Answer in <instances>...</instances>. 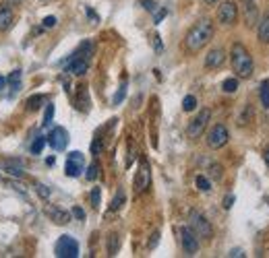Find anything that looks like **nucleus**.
Masks as SVG:
<instances>
[{
	"instance_id": "4468645a",
	"label": "nucleus",
	"mask_w": 269,
	"mask_h": 258,
	"mask_svg": "<svg viewBox=\"0 0 269 258\" xmlns=\"http://www.w3.org/2000/svg\"><path fill=\"white\" fill-rule=\"evenodd\" d=\"M257 38L261 44H269V13H265L257 23Z\"/></svg>"
},
{
	"instance_id": "72a5a7b5",
	"label": "nucleus",
	"mask_w": 269,
	"mask_h": 258,
	"mask_svg": "<svg viewBox=\"0 0 269 258\" xmlns=\"http://www.w3.org/2000/svg\"><path fill=\"white\" fill-rule=\"evenodd\" d=\"M166 15H168V11H166L164 7H160V9H158V11L154 13V23H160V21L164 19V17H166Z\"/></svg>"
},
{
	"instance_id": "a19ab883",
	"label": "nucleus",
	"mask_w": 269,
	"mask_h": 258,
	"mask_svg": "<svg viewBox=\"0 0 269 258\" xmlns=\"http://www.w3.org/2000/svg\"><path fill=\"white\" fill-rule=\"evenodd\" d=\"M232 202H234V196H226V198H224V209H230Z\"/></svg>"
},
{
	"instance_id": "0eeeda50",
	"label": "nucleus",
	"mask_w": 269,
	"mask_h": 258,
	"mask_svg": "<svg viewBox=\"0 0 269 258\" xmlns=\"http://www.w3.org/2000/svg\"><path fill=\"white\" fill-rule=\"evenodd\" d=\"M238 19V7L236 3H232V0H226L222 3V7L217 9V21L222 25H234Z\"/></svg>"
},
{
	"instance_id": "a211bd4d",
	"label": "nucleus",
	"mask_w": 269,
	"mask_h": 258,
	"mask_svg": "<svg viewBox=\"0 0 269 258\" xmlns=\"http://www.w3.org/2000/svg\"><path fill=\"white\" fill-rule=\"evenodd\" d=\"M259 99L263 103V108L269 110V81H263L259 87Z\"/></svg>"
},
{
	"instance_id": "ea45409f",
	"label": "nucleus",
	"mask_w": 269,
	"mask_h": 258,
	"mask_svg": "<svg viewBox=\"0 0 269 258\" xmlns=\"http://www.w3.org/2000/svg\"><path fill=\"white\" fill-rule=\"evenodd\" d=\"M154 46H156V50H158V52H162V42H160V36H158V33L154 36Z\"/></svg>"
},
{
	"instance_id": "f8f14e48",
	"label": "nucleus",
	"mask_w": 269,
	"mask_h": 258,
	"mask_svg": "<svg viewBox=\"0 0 269 258\" xmlns=\"http://www.w3.org/2000/svg\"><path fill=\"white\" fill-rule=\"evenodd\" d=\"M226 60V52L222 48H213L207 52V56H205V66L207 68H220Z\"/></svg>"
},
{
	"instance_id": "6ab92c4d",
	"label": "nucleus",
	"mask_w": 269,
	"mask_h": 258,
	"mask_svg": "<svg viewBox=\"0 0 269 258\" xmlns=\"http://www.w3.org/2000/svg\"><path fill=\"white\" fill-rule=\"evenodd\" d=\"M126 196H124V190H118L116 192V196L112 198V204H110V211H120L122 209V204H124Z\"/></svg>"
},
{
	"instance_id": "9b49d317",
	"label": "nucleus",
	"mask_w": 269,
	"mask_h": 258,
	"mask_svg": "<svg viewBox=\"0 0 269 258\" xmlns=\"http://www.w3.org/2000/svg\"><path fill=\"white\" fill-rule=\"evenodd\" d=\"M46 139H48L50 145H52V149H56V151H64L66 145H69V132H66L62 126H56V128L50 130V134L46 136Z\"/></svg>"
},
{
	"instance_id": "e433bc0d",
	"label": "nucleus",
	"mask_w": 269,
	"mask_h": 258,
	"mask_svg": "<svg viewBox=\"0 0 269 258\" xmlns=\"http://www.w3.org/2000/svg\"><path fill=\"white\" fill-rule=\"evenodd\" d=\"M38 194H40V196H44V198H48V196H50V190H48L46 186H42V184H40V186H38Z\"/></svg>"
},
{
	"instance_id": "bb28decb",
	"label": "nucleus",
	"mask_w": 269,
	"mask_h": 258,
	"mask_svg": "<svg viewBox=\"0 0 269 258\" xmlns=\"http://www.w3.org/2000/svg\"><path fill=\"white\" fill-rule=\"evenodd\" d=\"M197 188H199V190H203V192H209L211 190V184H209V180L205 178V176H197Z\"/></svg>"
},
{
	"instance_id": "c03bdc74",
	"label": "nucleus",
	"mask_w": 269,
	"mask_h": 258,
	"mask_svg": "<svg viewBox=\"0 0 269 258\" xmlns=\"http://www.w3.org/2000/svg\"><path fill=\"white\" fill-rule=\"evenodd\" d=\"M9 3H13V5H21L23 0H9Z\"/></svg>"
},
{
	"instance_id": "c9c22d12",
	"label": "nucleus",
	"mask_w": 269,
	"mask_h": 258,
	"mask_svg": "<svg viewBox=\"0 0 269 258\" xmlns=\"http://www.w3.org/2000/svg\"><path fill=\"white\" fill-rule=\"evenodd\" d=\"M73 215H75L77 219H81V221H83V219H85V211H83V209H81V206H75V209H73Z\"/></svg>"
},
{
	"instance_id": "473e14b6",
	"label": "nucleus",
	"mask_w": 269,
	"mask_h": 258,
	"mask_svg": "<svg viewBox=\"0 0 269 258\" xmlns=\"http://www.w3.org/2000/svg\"><path fill=\"white\" fill-rule=\"evenodd\" d=\"M158 242H160V231H154V233H151L149 244H147V250H154L158 246Z\"/></svg>"
},
{
	"instance_id": "1a4fd4ad",
	"label": "nucleus",
	"mask_w": 269,
	"mask_h": 258,
	"mask_svg": "<svg viewBox=\"0 0 269 258\" xmlns=\"http://www.w3.org/2000/svg\"><path fill=\"white\" fill-rule=\"evenodd\" d=\"M180 244H182L184 254L193 256L199 250V237L195 235V231L191 227H180Z\"/></svg>"
},
{
	"instance_id": "f03ea898",
	"label": "nucleus",
	"mask_w": 269,
	"mask_h": 258,
	"mask_svg": "<svg viewBox=\"0 0 269 258\" xmlns=\"http://www.w3.org/2000/svg\"><path fill=\"white\" fill-rule=\"evenodd\" d=\"M230 60H232V68L240 79H248L253 77V71H255V64H253V58H250L248 50L242 46V44H234L232 46V52H230Z\"/></svg>"
},
{
	"instance_id": "6e6552de",
	"label": "nucleus",
	"mask_w": 269,
	"mask_h": 258,
	"mask_svg": "<svg viewBox=\"0 0 269 258\" xmlns=\"http://www.w3.org/2000/svg\"><path fill=\"white\" fill-rule=\"evenodd\" d=\"M83 165H85V159H83V153H79V151L69 153V157H66V165H64L66 176H69V178H77V176H81Z\"/></svg>"
},
{
	"instance_id": "20e7f679",
	"label": "nucleus",
	"mask_w": 269,
	"mask_h": 258,
	"mask_svg": "<svg viewBox=\"0 0 269 258\" xmlns=\"http://www.w3.org/2000/svg\"><path fill=\"white\" fill-rule=\"evenodd\" d=\"M211 120V110L209 108H203L201 110L193 120H191V124L187 126V136L189 139H199L201 134H203V130L207 128V122Z\"/></svg>"
},
{
	"instance_id": "aec40b11",
	"label": "nucleus",
	"mask_w": 269,
	"mask_h": 258,
	"mask_svg": "<svg viewBox=\"0 0 269 258\" xmlns=\"http://www.w3.org/2000/svg\"><path fill=\"white\" fill-rule=\"evenodd\" d=\"M5 169H7V174H11V176H17V178L23 176V165H21V163L9 161V163H5Z\"/></svg>"
},
{
	"instance_id": "4be33fe9",
	"label": "nucleus",
	"mask_w": 269,
	"mask_h": 258,
	"mask_svg": "<svg viewBox=\"0 0 269 258\" xmlns=\"http://www.w3.org/2000/svg\"><path fill=\"white\" fill-rule=\"evenodd\" d=\"M195 108H197V97L195 95H187L182 99V110L184 112H193Z\"/></svg>"
},
{
	"instance_id": "4c0bfd02",
	"label": "nucleus",
	"mask_w": 269,
	"mask_h": 258,
	"mask_svg": "<svg viewBox=\"0 0 269 258\" xmlns=\"http://www.w3.org/2000/svg\"><path fill=\"white\" fill-rule=\"evenodd\" d=\"M54 25H56L54 17H46V19H44V27H54Z\"/></svg>"
},
{
	"instance_id": "58836bf2",
	"label": "nucleus",
	"mask_w": 269,
	"mask_h": 258,
	"mask_svg": "<svg viewBox=\"0 0 269 258\" xmlns=\"http://www.w3.org/2000/svg\"><path fill=\"white\" fill-rule=\"evenodd\" d=\"M230 256H232V258H238V256H244V252H242L240 248H234V250L230 252Z\"/></svg>"
},
{
	"instance_id": "cd10ccee",
	"label": "nucleus",
	"mask_w": 269,
	"mask_h": 258,
	"mask_svg": "<svg viewBox=\"0 0 269 258\" xmlns=\"http://www.w3.org/2000/svg\"><path fill=\"white\" fill-rule=\"evenodd\" d=\"M209 176L213 180H222V165L220 163H211L209 165Z\"/></svg>"
},
{
	"instance_id": "7ed1b4c3",
	"label": "nucleus",
	"mask_w": 269,
	"mask_h": 258,
	"mask_svg": "<svg viewBox=\"0 0 269 258\" xmlns=\"http://www.w3.org/2000/svg\"><path fill=\"white\" fill-rule=\"evenodd\" d=\"M189 227L195 231L197 237H203V239H211V237H213L211 223L207 221V217H205L203 213L197 211V209H193V211L189 213Z\"/></svg>"
},
{
	"instance_id": "ddd939ff",
	"label": "nucleus",
	"mask_w": 269,
	"mask_h": 258,
	"mask_svg": "<svg viewBox=\"0 0 269 258\" xmlns=\"http://www.w3.org/2000/svg\"><path fill=\"white\" fill-rule=\"evenodd\" d=\"M13 21H15L13 9L9 7V3H3V5H0V33L9 31L13 27Z\"/></svg>"
},
{
	"instance_id": "dca6fc26",
	"label": "nucleus",
	"mask_w": 269,
	"mask_h": 258,
	"mask_svg": "<svg viewBox=\"0 0 269 258\" xmlns=\"http://www.w3.org/2000/svg\"><path fill=\"white\" fill-rule=\"evenodd\" d=\"M48 215H50V219H52L54 223H58V225H66V223L71 221V215L66 211H62V209H52V206H50Z\"/></svg>"
},
{
	"instance_id": "f3484780",
	"label": "nucleus",
	"mask_w": 269,
	"mask_h": 258,
	"mask_svg": "<svg viewBox=\"0 0 269 258\" xmlns=\"http://www.w3.org/2000/svg\"><path fill=\"white\" fill-rule=\"evenodd\" d=\"M118 248H120V237H118V233H110V235H108V254L114 256L116 252H118Z\"/></svg>"
},
{
	"instance_id": "393cba45",
	"label": "nucleus",
	"mask_w": 269,
	"mask_h": 258,
	"mask_svg": "<svg viewBox=\"0 0 269 258\" xmlns=\"http://www.w3.org/2000/svg\"><path fill=\"white\" fill-rule=\"evenodd\" d=\"M222 89L226 91V93H234L238 89V81L236 79H226L224 83H222Z\"/></svg>"
},
{
	"instance_id": "a18cd8bd",
	"label": "nucleus",
	"mask_w": 269,
	"mask_h": 258,
	"mask_svg": "<svg viewBox=\"0 0 269 258\" xmlns=\"http://www.w3.org/2000/svg\"><path fill=\"white\" fill-rule=\"evenodd\" d=\"M205 3H207V5H213V3H217V0H205Z\"/></svg>"
},
{
	"instance_id": "423d86ee",
	"label": "nucleus",
	"mask_w": 269,
	"mask_h": 258,
	"mask_svg": "<svg viewBox=\"0 0 269 258\" xmlns=\"http://www.w3.org/2000/svg\"><path fill=\"white\" fill-rule=\"evenodd\" d=\"M228 139H230V134H228V128H226L224 124H215V126L207 132V145H209L211 149H222V147H226Z\"/></svg>"
},
{
	"instance_id": "c85d7f7f",
	"label": "nucleus",
	"mask_w": 269,
	"mask_h": 258,
	"mask_svg": "<svg viewBox=\"0 0 269 258\" xmlns=\"http://www.w3.org/2000/svg\"><path fill=\"white\" fill-rule=\"evenodd\" d=\"M52 118H54V106H52V103H48V106H46V114H44V126H48L50 122H52Z\"/></svg>"
},
{
	"instance_id": "f257e3e1",
	"label": "nucleus",
	"mask_w": 269,
	"mask_h": 258,
	"mask_svg": "<svg viewBox=\"0 0 269 258\" xmlns=\"http://www.w3.org/2000/svg\"><path fill=\"white\" fill-rule=\"evenodd\" d=\"M211 38H213V23L209 19H201L184 36V50L189 54H197L199 50H203L211 42Z\"/></svg>"
},
{
	"instance_id": "2eb2a0df",
	"label": "nucleus",
	"mask_w": 269,
	"mask_h": 258,
	"mask_svg": "<svg viewBox=\"0 0 269 258\" xmlns=\"http://www.w3.org/2000/svg\"><path fill=\"white\" fill-rule=\"evenodd\" d=\"M75 103H77V110H81V112H87L89 110V95H87V87H85V85H81V87H79V93H77Z\"/></svg>"
},
{
	"instance_id": "9d476101",
	"label": "nucleus",
	"mask_w": 269,
	"mask_h": 258,
	"mask_svg": "<svg viewBox=\"0 0 269 258\" xmlns=\"http://www.w3.org/2000/svg\"><path fill=\"white\" fill-rule=\"evenodd\" d=\"M151 184V171H149V163L147 159H141L139 169H137V176H134V190L137 192H145Z\"/></svg>"
},
{
	"instance_id": "37998d69",
	"label": "nucleus",
	"mask_w": 269,
	"mask_h": 258,
	"mask_svg": "<svg viewBox=\"0 0 269 258\" xmlns=\"http://www.w3.org/2000/svg\"><path fill=\"white\" fill-rule=\"evenodd\" d=\"M5 85H7V79H5V77H0V89H3Z\"/></svg>"
},
{
	"instance_id": "39448f33",
	"label": "nucleus",
	"mask_w": 269,
	"mask_h": 258,
	"mask_svg": "<svg viewBox=\"0 0 269 258\" xmlns=\"http://www.w3.org/2000/svg\"><path fill=\"white\" fill-rule=\"evenodd\" d=\"M54 250H56L58 258H77L79 256V244L71 235H60Z\"/></svg>"
},
{
	"instance_id": "7c9ffc66",
	"label": "nucleus",
	"mask_w": 269,
	"mask_h": 258,
	"mask_svg": "<svg viewBox=\"0 0 269 258\" xmlns=\"http://www.w3.org/2000/svg\"><path fill=\"white\" fill-rule=\"evenodd\" d=\"M85 176H87V180H95V178L99 176V165H97L95 161L87 167V174H85Z\"/></svg>"
},
{
	"instance_id": "2f4dec72",
	"label": "nucleus",
	"mask_w": 269,
	"mask_h": 258,
	"mask_svg": "<svg viewBox=\"0 0 269 258\" xmlns=\"http://www.w3.org/2000/svg\"><path fill=\"white\" fill-rule=\"evenodd\" d=\"M141 7H143L145 11H149V13H156V11L160 9V5L154 3V0H141Z\"/></svg>"
},
{
	"instance_id": "5701e85b",
	"label": "nucleus",
	"mask_w": 269,
	"mask_h": 258,
	"mask_svg": "<svg viewBox=\"0 0 269 258\" xmlns=\"http://www.w3.org/2000/svg\"><path fill=\"white\" fill-rule=\"evenodd\" d=\"M9 85H13V91H17L21 87V71H15L13 75H9Z\"/></svg>"
},
{
	"instance_id": "a878e982",
	"label": "nucleus",
	"mask_w": 269,
	"mask_h": 258,
	"mask_svg": "<svg viewBox=\"0 0 269 258\" xmlns=\"http://www.w3.org/2000/svg\"><path fill=\"white\" fill-rule=\"evenodd\" d=\"M42 101H44V97H42V95H33V97H29L27 106H29V110H31V112H36V110H40V108H42Z\"/></svg>"
},
{
	"instance_id": "c756f323",
	"label": "nucleus",
	"mask_w": 269,
	"mask_h": 258,
	"mask_svg": "<svg viewBox=\"0 0 269 258\" xmlns=\"http://www.w3.org/2000/svg\"><path fill=\"white\" fill-rule=\"evenodd\" d=\"M99 200H102V190H99V188H93L91 190V206L93 209L99 206Z\"/></svg>"
},
{
	"instance_id": "79ce46f5",
	"label": "nucleus",
	"mask_w": 269,
	"mask_h": 258,
	"mask_svg": "<svg viewBox=\"0 0 269 258\" xmlns=\"http://www.w3.org/2000/svg\"><path fill=\"white\" fill-rule=\"evenodd\" d=\"M263 159H265V163H267V167H269V147H267L265 153H263Z\"/></svg>"
},
{
	"instance_id": "f704fd0d",
	"label": "nucleus",
	"mask_w": 269,
	"mask_h": 258,
	"mask_svg": "<svg viewBox=\"0 0 269 258\" xmlns=\"http://www.w3.org/2000/svg\"><path fill=\"white\" fill-rule=\"evenodd\" d=\"M99 151H102V139H99V136H95L93 143H91V153H93V155H97Z\"/></svg>"
},
{
	"instance_id": "b1692460",
	"label": "nucleus",
	"mask_w": 269,
	"mask_h": 258,
	"mask_svg": "<svg viewBox=\"0 0 269 258\" xmlns=\"http://www.w3.org/2000/svg\"><path fill=\"white\" fill-rule=\"evenodd\" d=\"M124 95H126V81H122L120 87H118V91H116V95H114V99H112L114 106H118V103L124 99Z\"/></svg>"
},
{
	"instance_id": "412c9836",
	"label": "nucleus",
	"mask_w": 269,
	"mask_h": 258,
	"mask_svg": "<svg viewBox=\"0 0 269 258\" xmlns=\"http://www.w3.org/2000/svg\"><path fill=\"white\" fill-rule=\"evenodd\" d=\"M46 143H48V139H46V136H38V139L31 143V153H33V155H40V153L44 151Z\"/></svg>"
}]
</instances>
